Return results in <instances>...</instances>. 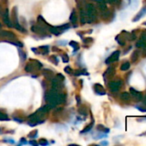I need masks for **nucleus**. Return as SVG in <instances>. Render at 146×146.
Returning a JSON list of instances; mask_svg holds the SVG:
<instances>
[{"label":"nucleus","instance_id":"obj_47","mask_svg":"<svg viewBox=\"0 0 146 146\" xmlns=\"http://www.w3.org/2000/svg\"><path fill=\"white\" fill-rule=\"evenodd\" d=\"M145 3H146V0H145Z\"/></svg>","mask_w":146,"mask_h":146},{"label":"nucleus","instance_id":"obj_39","mask_svg":"<svg viewBox=\"0 0 146 146\" xmlns=\"http://www.w3.org/2000/svg\"><path fill=\"white\" fill-rule=\"evenodd\" d=\"M106 3H114L115 2H117V0H105Z\"/></svg>","mask_w":146,"mask_h":146},{"label":"nucleus","instance_id":"obj_26","mask_svg":"<svg viewBox=\"0 0 146 146\" xmlns=\"http://www.w3.org/2000/svg\"><path fill=\"white\" fill-rule=\"evenodd\" d=\"M102 18L104 19V20H107L108 18H109L110 16H111V13H110V11L109 10H108V9H105V10H103L102 11Z\"/></svg>","mask_w":146,"mask_h":146},{"label":"nucleus","instance_id":"obj_40","mask_svg":"<svg viewBox=\"0 0 146 146\" xmlns=\"http://www.w3.org/2000/svg\"><path fill=\"white\" fill-rule=\"evenodd\" d=\"M29 144H30V145H38V143H37V142H36V141H34V140H32V141H30V142H29Z\"/></svg>","mask_w":146,"mask_h":146},{"label":"nucleus","instance_id":"obj_7","mask_svg":"<svg viewBox=\"0 0 146 146\" xmlns=\"http://www.w3.org/2000/svg\"><path fill=\"white\" fill-rule=\"evenodd\" d=\"M31 30H32V32H34V33H35L36 34H39V35H46V28H44L43 27H41L40 25L33 26L31 27Z\"/></svg>","mask_w":146,"mask_h":146},{"label":"nucleus","instance_id":"obj_17","mask_svg":"<svg viewBox=\"0 0 146 146\" xmlns=\"http://www.w3.org/2000/svg\"><path fill=\"white\" fill-rule=\"evenodd\" d=\"M120 98L122 101H125V102H127V101H130L131 99V96L128 92H122L120 94Z\"/></svg>","mask_w":146,"mask_h":146},{"label":"nucleus","instance_id":"obj_44","mask_svg":"<svg viewBox=\"0 0 146 146\" xmlns=\"http://www.w3.org/2000/svg\"><path fill=\"white\" fill-rule=\"evenodd\" d=\"M3 3H6V2H7V0H1Z\"/></svg>","mask_w":146,"mask_h":146},{"label":"nucleus","instance_id":"obj_34","mask_svg":"<svg viewBox=\"0 0 146 146\" xmlns=\"http://www.w3.org/2000/svg\"><path fill=\"white\" fill-rule=\"evenodd\" d=\"M62 61H63V62H69V57H68L67 54H64L62 56Z\"/></svg>","mask_w":146,"mask_h":146},{"label":"nucleus","instance_id":"obj_20","mask_svg":"<svg viewBox=\"0 0 146 146\" xmlns=\"http://www.w3.org/2000/svg\"><path fill=\"white\" fill-rule=\"evenodd\" d=\"M139 50H135L133 55H132V62H136L139 59Z\"/></svg>","mask_w":146,"mask_h":146},{"label":"nucleus","instance_id":"obj_3","mask_svg":"<svg viewBox=\"0 0 146 146\" xmlns=\"http://www.w3.org/2000/svg\"><path fill=\"white\" fill-rule=\"evenodd\" d=\"M13 22V27H15V28H16L17 30L22 32V33H26L25 29L20 25L19 21H18V18H17V8L14 7L13 10H12V21Z\"/></svg>","mask_w":146,"mask_h":146},{"label":"nucleus","instance_id":"obj_46","mask_svg":"<svg viewBox=\"0 0 146 146\" xmlns=\"http://www.w3.org/2000/svg\"><path fill=\"white\" fill-rule=\"evenodd\" d=\"M2 27V25H1V23H0V28Z\"/></svg>","mask_w":146,"mask_h":146},{"label":"nucleus","instance_id":"obj_27","mask_svg":"<svg viewBox=\"0 0 146 146\" xmlns=\"http://www.w3.org/2000/svg\"><path fill=\"white\" fill-rule=\"evenodd\" d=\"M39 49L41 50L40 53L42 55H46L49 52V47L48 46H40V47H39Z\"/></svg>","mask_w":146,"mask_h":146},{"label":"nucleus","instance_id":"obj_38","mask_svg":"<svg viewBox=\"0 0 146 146\" xmlns=\"http://www.w3.org/2000/svg\"><path fill=\"white\" fill-rule=\"evenodd\" d=\"M140 38L146 40V31H144V32L141 33V38Z\"/></svg>","mask_w":146,"mask_h":146},{"label":"nucleus","instance_id":"obj_16","mask_svg":"<svg viewBox=\"0 0 146 146\" xmlns=\"http://www.w3.org/2000/svg\"><path fill=\"white\" fill-rule=\"evenodd\" d=\"M70 21H71L74 26H76L77 21V13H76L75 10H73V11L71 12V15H70Z\"/></svg>","mask_w":146,"mask_h":146},{"label":"nucleus","instance_id":"obj_1","mask_svg":"<svg viewBox=\"0 0 146 146\" xmlns=\"http://www.w3.org/2000/svg\"><path fill=\"white\" fill-rule=\"evenodd\" d=\"M85 14H86V22L88 23H91L96 19V9L94 4L86 3Z\"/></svg>","mask_w":146,"mask_h":146},{"label":"nucleus","instance_id":"obj_6","mask_svg":"<svg viewBox=\"0 0 146 146\" xmlns=\"http://www.w3.org/2000/svg\"><path fill=\"white\" fill-rule=\"evenodd\" d=\"M62 83H63V81L60 80L59 79H58L57 77L53 78L52 80V89H54V90L59 92L63 87Z\"/></svg>","mask_w":146,"mask_h":146},{"label":"nucleus","instance_id":"obj_30","mask_svg":"<svg viewBox=\"0 0 146 146\" xmlns=\"http://www.w3.org/2000/svg\"><path fill=\"white\" fill-rule=\"evenodd\" d=\"M37 133H38V131H37V130L31 132V133H29V134H28V138H30V139H35V138L37 137V134H38Z\"/></svg>","mask_w":146,"mask_h":146},{"label":"nucleus","instance_id":"obj_41","mask_svg":"<svg viewBox=\"0 0 146 146\" xmlns=\"http://www.w3.org/2000/svg\"><path fill=\"white\" fill-rule=\"evenodd\" d=\"M3 12H4V11H3V6L0 4V15H3Z\"/></svg>","mask_w":146,"mask_h":146},{"label":"nucleus","instance_id":"obj_22","mask_svg":"<svg viewBox=\"0 0 146 146\" xmlns=\"http://www.w3.org/2000/svg\"><path fill=\"white\" fill-rule=\"evenodd\" d=\"M69 44H70L71 47H73L74 51H77V50H79V45H78V43H77V42H76V41H71V42L69 43Z\"/></svg>","mask_w":146,"mask_h":146},{"label":"nucleus","instance_id":"obj_25","mask_svg":"<svg viewBox=\"0 0 146 146\" xmlns=\"http://www.w3.org/2000/svg\"><path fill=\"white\" fill-rule=\"evenodd\" d=\"M97 130L100 131V132L105 133H109V129L108 128H106L103 125H98L97 126Z\"/></svg>","mask_w":146,"mask_h":146},{"label":"nucleus","instance_id":"obj_4","mask_svg":"<svg viewBox=\"0 0 146 146\" xmlns=\"http://www.w3.org/2000/svg\"><path fill=\"white\" fill-rule=\"evenodd\" d=\"M123 82L121 80H115V81H111L108 85V87L112 92H117L120 91Z\"/></svg>","mask_w":146,"mask_h":146},{"label":"nucleus","instance_id":"obj_8","mask_svg":"<svg viewBox=\"0 0 146 146\" xmlns=\"http://www.w3.org/2000/svg\"><path fill=\"white\" fill-rule=\"evenodd\" d=\"M3 22L5 23L6 26H8L9 27H13L12 24H11L12 22H11L10 18H9V9H6L4 10V12H3Z\"/></svg>","mask_w":146,"mask_h":146},{"label":"nucleus","instance_id":"obj_19","mask_svg":"<svg viewBox=\"0 0 146 146\" xmlns=\"http://www.w3.org/2000/svg\"><path fill=\"white\" fill-rule=\"evenodd\" d=\"M116 40L118 41V43H119L120 45H125V44H126V38H125V37L122 36V34L117 36V37H116Z\"/></svg>","mask_w":146,"mask_h":146},{"label":"nucleus","instance_id":"obj_35","mask_svg":"<svg viewBox=\"0 0 146 146\" xmlns=\"http://www.w3.org/2000/svg\"><path fill=\"white\" fill-rule=\"evenodd\" d=\"M50 61H51V62H53L54 64H56V65L58 64V59L56 58V56H52L50 57Z\"/></svg>","mask_w":146,"mask_h":146},{"label":"nucleus","instance_id":"obj_29","mask_svg":"<svg viewBox=\"0 0 146 146\" xmlns=\"http://www.w3.org/2000/svg\"><path fill=\"white\" fill-rule=\"evenodd\" d=\"M78 112L81 114V115H87V109L85 106H83L81 108H79L78 110Z\"/></svg>","mask_w":146,"mask_h":146},{"label":"nucleus","instance_id":"obj_21","mask_svg":"<svg viewBox=\"0 0 146 146\" xmlns=\"http://www.w3.org/2000/svg\"><path fill=\"white\" fill-rule=\"evenodd\" d=\"M130 67H131L130 62H125L121 65L120 70H122V71H126V70H128V69L130 68Z\"/></svg>","mask_w":146,"mask_h":146},{"label":"nucleus","instance_id":"obj_28","mask_svg":"<svg viewBox=\"0 0 146 146\" xmlns=\"http://www.w3.org/2000/svg\"><path fill=\"white\" fill-rule=\"evenodd\" d=\"M5 42H7V43H9V44H14V45H16V46H18V47H22V46H23L22 43H21V42L12 41V40H9V39L6 40Z\"/></svg>","mask_w":146,"mask_h":146},{"label":"nucleus","instance_id":"obj_10","mask_svg":"<svg viewBox=\"0 0 146 146\" xmlns=\"http://www.w3.org/2000/svg\"><path fill=\"white\" fill-rule=\"evenodd\" d=\"M130 92H131V94L133 95V98H135L137 100L140 101V100H142V99H143V94H142L140 92H139V91L135 90V89H134V88H133V87H131V88H130Z\"/></svg>","mask_w":146,"mask_h":146},{"label":"nucleus","instance_id":"obj_43","mask_svg":"<svg viewBox=\"0 0 146 146\" xmlns=\"http://www.w3.org/2000/svg\"><path fill=\"white\" fill-rule=\"evenodd\" d=\"M94 1H96L97 3H102V2H106L105 0H94Z\"/></svg>","mask_w":146,"mask_h":146},{"label":"nucleus","instance_id":"obj_9","mask_svg":"<svg viewBox=\"0 0 146 146\" xmlns=\"http://www.w3.org/2000/svg\"><path fill=\"white\" fill-rule=\"evenodd\" d=\"M0 37L7 38L9 40H14L16 38L15 34L13 33L12 32H9V31H1L0 32Z\"/></svg>","mask_w":146,"mask_h":146},{"label":"nucleus","instance_id":"obj_45","mask_svg":"<svg viewBox=\"0 0 146 146\" xmlns=\"http://www.w3.org/2000/svg\"><path fill=\"white\" fill-rule=\"evenodd\" d=\"M145 103L146 104V96H145Z\"/></svg>","mask_w":146,"mask_h":146},{"label":"nucleus","instance_id":"obj_33","mask_svg":"<svg viewBox=\"0 0 146 146\" xmlns=\"http://www.w3.org/2000/svg\"><path fill=\"white\" fill-rule=\"evenodd\" d=\"M48 144H49L48 141H46V139H41L39 141V145H47Z\"/></svg>","mask_w":146,"mask_h":146},{"label":"nucleus","instance_id":"obj_24","mask_svg":"<svg viewBox=\"0 0 146 146\" xmlns=\"http://www.w3.org/2000/svg\"><path fill=\"white\" fill-rule=\"evenodd\" d=\"M93 125H94V121H92V122L90 123V124H89L82 132H81V133H88V132H89L91 129H92V127H93Z\"/></svg>","mask_w":146,"mask_h":146},{"label":"nucleus","instance_id":"obj_18","mask_svg":"<svg viewBox=\"0 0 146 146\" xmlns=\"http://www.w3.org/2000/svg\"><path fill=\"white\" fill-rule=\"evenodd\" d=\"M136 46L138 48H142V49H146V40L140 38L138 43L136 44Z\"/></svg>","mask_w":146,"mask_h":146},{"label":"nucleus","instance_id":"obj_12","mask_svg":"<svg viewBox=\"0 0 146 146\" xmlns=\"http://www.w3.org/2000/svg\"><path fill=\"white\" fill-rule=\"evenodd\" d=\"M94 89H95V92L98 95H105L106 94V92H105L103 86L101 84H96L95 86H94Z\"/></svg>","mask_w":146,"mask_h":146},{"label":"nucleus","instance_id":"obj_36","mask_svg":"<svg viewBox=\"0 0 146 146\" xmlns=\"http://www.w3.org/2000/svg\"><path fill=\"white\" fill-rule=\"evenodd\" d=\"M135 108L136 109H138L139 111H141V112H146V108H144L143 106H139V105H136L135 106Z\"/></svg>","mask_w":146,"mask_h":146},{"label":"nucleus","instance_id":"obj_42","mask_svg":"<svg viewBox=\"0 0 146 146\" xmlns=\"http://www.w3.org/2000/svg\"><path fill=\"white\" fill-rule=\"evenodd\" d=\"M101 145H108V143L107 141H103V142H102V143H101Z\"/></svg>","mask_w":146,"mask_h":146},{"label":"nucleus","instance_id":"obj_5","mask_svg":"<svg viewBox=\"0 0 146 146\" xmlns=\"http://www.w3.org/2000/svg\"><path fill=\"white\" fill-rule=\"evenodd\" d=\"M120 50H115L114 52H113L108 57V59L105 61V62L107 64H111L114 62H117L119 60V57H120Z\"/></svg>","mask_w":146,"mask_h":146},{"label":"nucleus","instance_id":"obj_23","mask_svg":"<svg viewBox=\"0 0 146 146\" xmlns=\"http://www.w3.org/2000/svg\"><path fill=\"white\" fill-rule=\"evenodd\" d=\"M114 73H115V70H114V68H108L107 69L106 73H105V75H108V77H111V76H113L114 74Z\"/></svg>","mask_w":146,"mask_h":146},{"label":"nucleus","instance_id":"obj_11","mask_svg":"<svg viewBox=\"0 0 146 146\" xmlns=\"http://www.w3.org/2000/svg\"><path fill=\"white\" fill-rule=\"evenodd\" d=\"M42 74L47 80H52L54 78V73L50 69H44L42 71Z\"/></svg>","mask_w":146,"mask_h":146},{"label":"nucleus","instance_id":"obj_14","mask_svg":"<svg viewBox=\"0 0 146 146\" xmlns=\"http://www.w3.org/2000/svg\"><path fill=\"white\" fill-rule=\"evenodd\" d=\"M37 21H38V23L40 24V26L43 27H44V28H46V29H48V28H49V27H50V25H49L46 21H45V19H44L41 15H39V16H38Z\"/></svg>","mask_w":146,"mask_h":146},{"label":"nucleus","instance_id":"obj_32","mask_svg":"<svg viewBox=\"0 0 146 146\" xmlns=\"http://www.w3.org/2000/svg\"><path fill=\"white\" fill-rule=\"evenodd\" d=\"M65 73L68 74H73V70L71 69V68L70 66H66V67L65 68Z\"/></svg>","mask_w":146,"mask_h":146},{"label":"nucleus","instance_id":"obj_13","mask_svg":"<svg viewBox=\"0 0 146 146\" xmlns=\"http://www.w3.org/2000/svg\"><path fill=\"white\" fill-rule=\"evenodd\" d=\"M146 15V6H145L138 14H137V15L133 19V21H139L142 17H144L145 15Z\"/></svg>","mask_w":146,"mask_h":146},{"label":"nucleus","instance_id":"obj_15","mask_svg":"<svg viewBox=\"0 0 146 146\" xmlns=\"http://www.w3.org/2000/svg\"><path fill=\"white\" fill-rule=\"evenodd\" d=\"M80 22L82 25L86 23V14H85V9L83 8L80 9Z\"/></svg>","mask_w":146,"mask_h":146},{"label":"nucleus","instance_id":"obj_31","mask_svg":"<svg viewBox=\"0 0 146 146\" xmlns=\"http://www.w3.org/2000/svg\"><path fill=\"white\" fill-rule=\"evenodd\" d=\"M0 121H9V117L0 111Z\"/></svg>","mask_w":146,"mask_h":146},{"label":"nucleus","instance_id":"obj_37","mask_svg":"<svg viewBox=\"0 0 146 146\" xmlns=\"http://www.w3.org/2000/svg\"><path fill=\"white\" fill-rule=\"evenodd\" d=\"M56 77H57L58 79H59L60 80H62V81H64V80H65V77H64L61 74H58L56 75Z\"/></svg>","mask_w":146,"mask_h":146},{"label":"nucleus","instance_id":"obj_2","mask_svg":"<svg viewBox=\"0 0 146 146\" xmlns=\"http://www.w3.org/2000/svg\"><path fill=\"white\" fill-rule=\"evenodd\" d=\"M42 68V64L37 60H30V62L25 66V71L28 73H33L36 70H40Z\"/></svg>","mask_w":146,"mask_h":146}]
</instances>
